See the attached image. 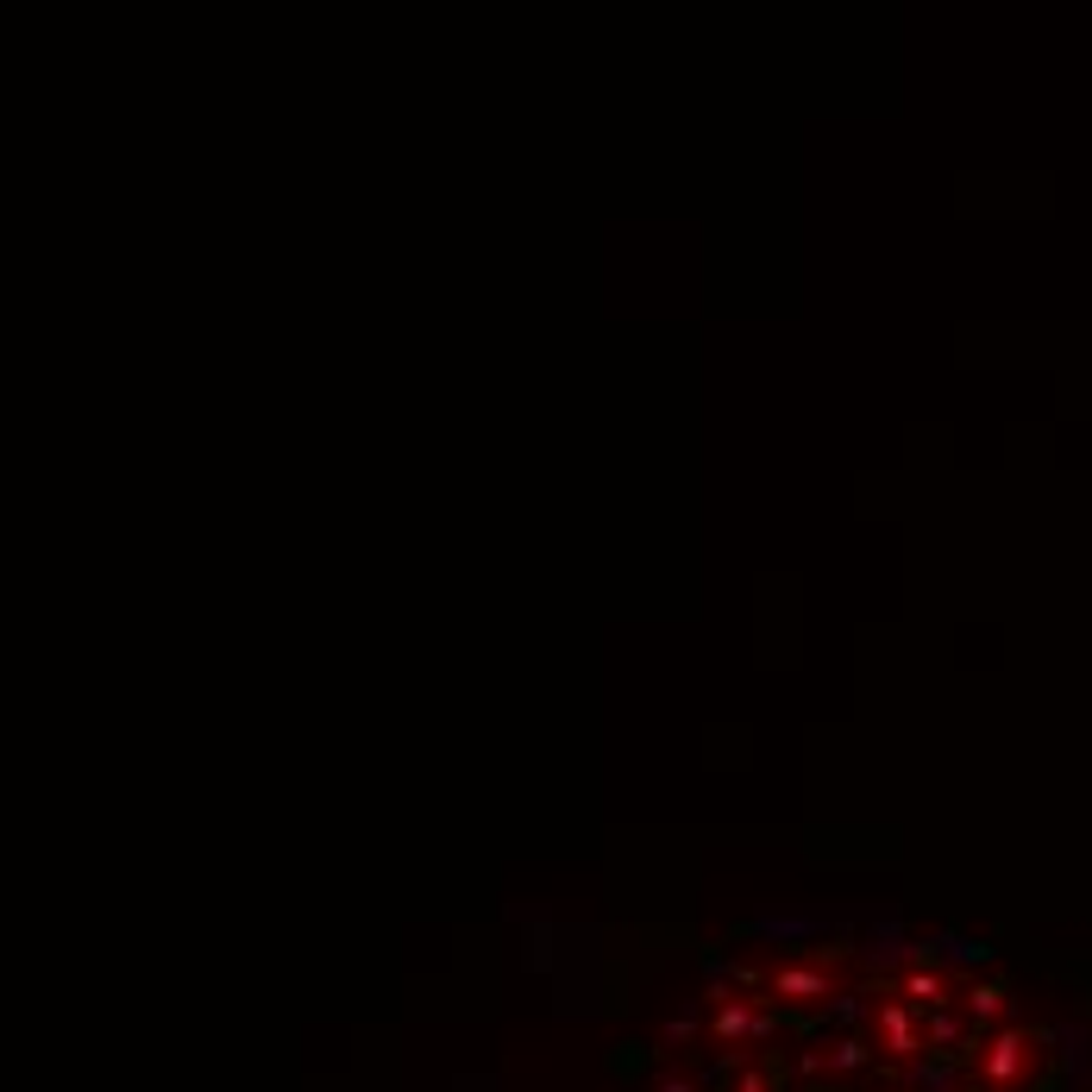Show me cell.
Here are the masks:
<instances>
[{
	"mask_svg": "<svg viewBox=\"0 0 1092 1092\" xmlns=\"http://www.w3.org/2000/svg\"><path fill=\"white\" fill-rule=\"evenodd\" d=\"M766 992L772 998H836L823 967H772L766 973Z\"/></svg>",
	"mask_w": 1092,
	"mask_h": 1092,
	"instance_id": "6da1fadb",
	"label": "cell"
},
{
	"mask_svg": "<svg viewBox=\"0 0 1092 1092\" xmlns=\"http://www.w3.org/2000/svg\"><path fill=\"white\" fill-rule=\"evenodd\" d=\"M709 1029H716V1043H747L754 1036V998H723L716 1004V1017H709Z\"/></svg>",
	"mask_w": 1092,
	"mask_h": 1092,
	"instance_id": "7a4b0ae2",
	"label": "cell"
},
{
	"mask_svg": "<svg viewBox=\"0 0 1092 1092\" xmlns=\"http://www.w3.org/2000/svg\"><path fill=\"white\" fill-rule=\"evenodd\" d=\"M1023 1043H1029L1023 1029H1004V1036L986 1049V1080H992V1086H998V1080H1011V1074L1023 1068Z\"/></svg>",
	"mask_w": 1092,
	"mask_h": 1092,
	"instance_id": "3957f363",
	"label": "cell"
},
{
	"mask_svg": "<svg viewBox=\"0 0 1092 1092\" xmlns=\"http://www.w3.org/2000/svg\"><path fill=\"white\" fill-rule=\"evenodd\" d=\"M879 1029H885V1049H892V1055H910V1049H916V1029H910L904 1004H879Z\"/></svg>",
	"mask_w": 1092,
	"mask_h": 1092,
	"instance_id": "277c9868",
	"label": "cell"
},
{
	"mask_svg": "<svg viewBox=\"0 0 1092 1092\" xmlns=\"http://www.w3.org/2000/svg\"><path fill=\"white\" fill-rule=\"evenodd\" d=\"M754 936H772V942H810L823 936L816 916H766V923H754Z\"/></svg>",
	"mask_w": 1092,
	"mask_h": 1092,
	"instance_id": "5b68a950",
	"label": "cell"
},
{
	"mask_svg": "<svg viewBox=\"0 0 1092 1092\" xmlns=\"http://www.w3.org/2000/svg\"><path fill=\"white\" fill-rule=\"evenodd\" d=\"M904 998H916L923 1011H936V1004H948V980L936 967H923V973H910V980H904Z\"/></svg>",
	"mask_w": 1092,
	"mask_h": 1092,
	"instance_id": "8992f818",
	"label": "cell"
},
{
	"mask_svg": "<svg viewBox=\"0 0 1092 1092\" xmlns=\"http://www.w3.org/2000/svg\"><path fill=\"white\" fill-rule=\"evenodd\" d=\"M998 1004H1004V986H973V992H967L973 1023H992V1017H998Z\"/></svg>",
	"mask_w": 1092,
	"mask_h": 1092,
	"instance_id": "52a82bcc",
	"label": "cell"
},
{
	"mask_svg": "<svg viewBox=\"0 0 1092 1092\" xmlns=\"http://www.w3.org/2000/svg\"><path fill=\"white\" fill-rule=\"evenodd\" d=\"M860 1061H867V1043H860V1036H848L836 1055H829V1068H860Z\"/></svg>",
	"mask_w": 1092,
	"mask_h": 1092,
	"instance_id": "ba28073f",
	"label": "cell"
},
{
	"mask_svg": "<svg viewBox=\"0 0 1092 1092\" xmlns=\"http://www.w3.org/2000/svg\"><path fill=\"white\" fill-rule=\"evenodd\" d=\"M860 998H867V992H848V998H842V1004H836V1011H829V1017H836V1023H854L860 1011H867V1004H860Z\"/></svg>",
	"mask_w": 1092,
	"mask_h": 1092,
	"instance_id": "9c48e42d",
	"label": "cell"
},
{
	"mask_svg": "<svg viewBox=\"0 0 1092 1092\" xmlns=\"http://www.w3.org/2000/svg\"><path fill=\"white\" fill-rule=\"evenodd\" d=\"M735 1092H772V1068H760V1074H741V1086Z\"/></svg>",
	"mask_w": 1092,
	"mask_h": 1092,
	"instance_id": "30bf717a",
	"label": "cell"
},
{
	"mask_svg": "<svg viewBox=\"0 0 1092 1092\" xmlns=\"http://www.w3.org/2000/svg\"><path fill=\"white\" fill-rule=\"evenodd\" d=\"M659 1092H697L691 1080H659Z\"/></svg>",
	"mask_w": 1092,
	"mask_h": 1092,
	"instance_id": "8fae6325",
	"label": "cell"
}]
</instances>
